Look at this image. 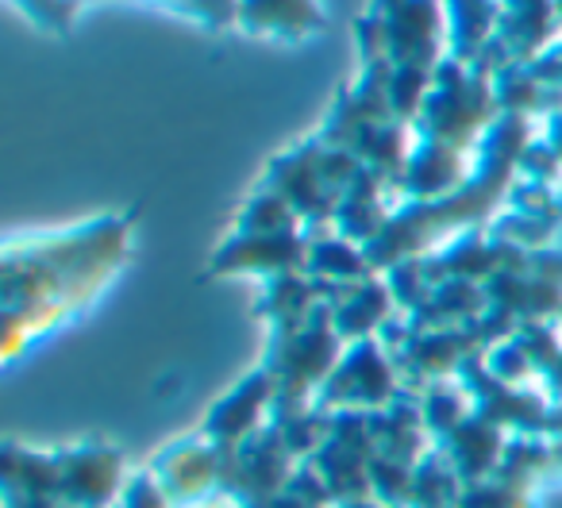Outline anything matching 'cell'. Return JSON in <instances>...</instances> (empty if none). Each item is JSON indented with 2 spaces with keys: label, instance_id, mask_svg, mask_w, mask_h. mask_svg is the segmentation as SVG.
I'll use <instances>...</instances> for the list:
<instances>
[{
  "label": "cell",
  "instance_id": "6da1fadb",
  "mask_svg": "<svg viewBox=\"0 0 562 508\" xmlns=\"http://www.w3.org/2000/svg\"><path fill=\"white\" fill-rule=\"evenodd\" d=\"M120 247H127V224L97 219L78 232L55 235L27 247V290H9V316L27 305V316L9 328V347L16 336H43L40 328L66 320V313L86 305L89 293L109 274H116Z\"/></svg>",
  "mask_w": 562,
  "mask_h": 508
}]
</instances>
